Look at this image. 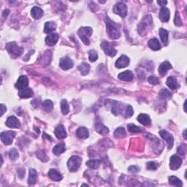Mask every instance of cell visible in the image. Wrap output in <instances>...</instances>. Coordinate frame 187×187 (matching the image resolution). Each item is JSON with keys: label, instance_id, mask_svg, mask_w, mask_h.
Masks as SVG:
<instances>
[{"label": "cell", "instance_id": "obj_1", "mask_svg": "<svg viewBox=\"0 0 187 187\" xmlns=\"http://www.w3.org/2000/svg\"><path fill=\"white\" fill-rule=\"evenodd\" d=\"M106 22V27H107V32H108V36L112 40H116L120 37V31H119V27L116 23L113 22L108 17H106L105 18Z\"/></svg>", "mask_w": 187, "mask_h": 187}, {"label": "cell", "instance_id": "obj_2", "mask_svg": "<svg viewBox=\"0 0 187 187\" xmlns=\"http://www.w3.org/2000/svg\"><path fill=\"white\" fill-rule=\"evenodd\" d=\"M92 28L91 27H82L78 31V35H79L80 38L83 41V43L85 45H88L90 44L89 37H91L92 34Z\"/></svg>", "mask_w": 187, "mask_h": 187}, {"label": "cell", "instance_id": "obj_3", "mask_svg": "<svg viewBox=\"0 0 187 187\" xmlns=\"http://www.w3.org/2000/svg\"><path fill=\"white\" fill-rule=\"evenodd\" d=\"M82 159L80 156H73L67 162V167L70 172H75L81 166Z\"/></svg>", "mask_w": 187, "mask_h": 187}, {"label": "cell", "instance_id": "obj_4", "mask_svg": "<svg viewBox=\"0 0 187 187\" xmlns=\"http://www.w3.org/2000/svg\"><path fill=\"white\" fill-rule=\"evenodd\" d=\"M153 23L152 18L151 15H147V16L144 17L141 21V22L140 23V24L138 25V32L140 35H141L142 36H143L146 32V28L148 26H150V25Z\"/></svg>", "mask_w": 187, "mask_h": 187}, {"label": "cell", "instance_id": "obj_5", "mask_svg": "<svg viewBox=\"0 0 187 187\" xmlns=\"http://www.w3.org/2000/svg\"><path fill=\"white\" fill-rule=\"evenodd\" d=\"M6 48L9 53L15 56H21L24 53V48L18 45L15 42H10V43L7 44Z\"/></svg>", "mask_w": 187, "mask_h": 187}, {"label": "cell", "instance_id": "obj_6", "mask_svg": "<svg viewBox=\"0 0 187 187\" xmlns=\"http://www.w3.org/2000/svg\"><path fill=\"white\" fill-rule=\"evenodd\" d=\"M114 45H115V43H114V42H108L107 41H104L101 44V47L108 56L113 57L117 53V51L113 47Z\"/></svg>", "mask_w": 187, "mask_h": 187}, {"label": "cell", "instance_id": "obj_7", "mask_svg": "<svg viewBox=\"0 0 187 187\" xmlns=\"http://www.w3.org/2000/svg\"><path fill=\"white\" fill-rule=\"evenodd\" d=\"M15 137V132L13 131L3 132L1 134V140L5 145H10Z\"/></svg>", "mask_w": 187, "mask_h": 187}, {"label": "cell", "instance_id": "obj_8", "mask_svg": "<svg viewBox=\"0 0 187 187\" xmlns=\"http://www.w3.org/2000/svg\"><path fill=\"white\" fill-rule=\"evenodd\" d=\"M113 12L121 17L124 18L127 15V7L123 2H118L113 8Z\"/></svg>", "mask_w": 187, "mask_h": 187}, {"label": "cell", "instance_id": "obj_9", "mask_svg": "<svg viewBox=\"0 0 187 187\" xmlns=\"http://www.w3.org/2000/svg\"><path fill=\"white\" fill-rule=\"evenodd\" d=\"M182 159L177 155H173L171 156L170 160V167L172 170H176L181 166Z\"/></svg>", "mask_w": 187, "mask_h": 187}, {"label": "cell", "instance_id": "obj_10", "mask_svg": "<svg viewBox=\"0 0 187 187\" xmlns=\"http://www.w3.org/2000/svg\"><path fill=\"white\" fill-rule=\"evenodd\" d=\"M159 135L165 141L167 142V145H168V148L170 149H171L173 146V142H174V139L172 135L170 134V133L167 132V131L165 130H162L159 132Z\"/></svg>", "mask_w": 187, "mask_h": 187}, {"label": "cell", "instance_id": "obj_11", "mask_svg": "<svg viewBox=\"0 0 187 187\" xmlns=\"http://www.w3.org/2000/svg\"><path fill=\"white\" fill-rule=\"evenodd\" d=\"M59 66L62 69H65V70H67V69H71L73 67V62H72V59H71L70 58H69V57H63V58H62L61 59H60Z\"/></svg>", "mask_w": 187, "mask_h": 187}, {"label": "cell", "instance_id": "obj_12", "mask_svg": "<svg viewBox=\"0 0 187 187\" xmlns=\"http://www.w3.org/2000/svg\"><path fill=\"white\" fill-rule=\"evenodd\" d=\"M129 64V58L126 56H122L119 57L115 62V67L117 68H124L127 67Z\"/></svg>", "mask_w": 187, "mask_h": 187}, {"label": "cell", "instance_id": "obj_13", "mask_svg": "<svg viewBox=\"0 0 187 187\" xmlns=\"http://www.w3.org/2000/svg\"><path fill=\"white\" fill-rule=\"evenodd\" d=\"M6 125L10 128H19L21 124L20 122L16 117L15 116H10L6 121Z\"/></svg>", "mask_w": 187, "mask_h": 187}, {"label": "cell", "instance_id": "obj_14", "mask_svg": "<svg viewBox=\"0 0 187 187\" xmlns=\"http://www.w3.org/2000/svg\"><path fill=\"white\" fill-rule=\"evenodd\" d=\"M28 85V81L26 76L21 75L19 77L18 80L17 81V83H15V87L18 89H23V88H26Z\"/></svg>", "mask_w": 187, "mask_h": 187}, {"label": "cell", "instance_id": "obj_15", "mask_svg": "<svg viewBox=\"0 0 187 187\" xmlns=\"http://www.w3.org/2000/svg\"><path fill=\"white\" fill-rule=\"evenodd\" d=\"M170 12L169 9H167L165 7H162L159 12V18L162 22H167L170 19Z\"/></svg>", "mask_w": 187, "mask_h": 187}, {"label": "cell", "instance_id": "obj_16", "mask_svg": "<svg viewBox=\"0 0 187 187\" xmlns=\"http://www.w3.org/2000/svg\"><path fill=\"white\" fill-rule=\"evenodd\" d=\"M55 135H56V138L58 139H64L67 137V132L65 129V126L63 125H58L56 126V129H55Z\"/></svg>", "mask_w": 187, "mask_h": 187}, {"label": "cell", "instance_id": "obj_17", "mask_svg": "<svg viewBox=\"0 0 187 187\" xmlns=\"http://www.w3.org/2000/svg\"><path fill=\"white\" fill-rule=\"evenodd\" d=\"M118 78L120 80L124 81H132L133 79V74L131 71L126 70L119 74L118 75Z\"/></svg>", "mask_w": 187, "mask_h": 187}, {"label": "cell", "instance_id": "obj_18", "mask_svg": "<svg viewBox=\"0 0 187 187\" xmlns=\"http://www.w3.org/2000/svg\"><path fill=\"white\" fill-rule=\"evenodd\" d=\"M58 38H59V36L58 34H51L46 37L45 42L48 45H54L55 44H56Z\"/></svg>", "mask_w": 187, "mask_h": 187}, {"label": "cell", "instance_id": "obj_19", "mask_svg": "<svg viewBox=\"0 0 187 187\" xmlns=\"http://www.w3.org/2000/svg\"><path fill=\"white\" fill-rule=\"evenodd\" d=\"M167 85L171 89H176V88H179V84L178 83L177 80H176L175 78L172 77V76H170L167 80Z\"/></svg>", "mask_w": 187, "mask_h": 187}, {"label": "cell", "instance_id": "obj_20", "mask_svg": "<svg viewBox=\"0 0 187 187\" xmlns=\"http://www.w3.org/2000/svg\"><path fill=\"white\" fill-rule=\"evenodd\" d=\"M48 176L51 180L55 181H59L62 179V175L58 171L54 169H51L48 172Z\"/></svg>", "mask_w": 187, "mask_h": 187}, {"label": "cell", "instance_id": "obj_21", "mask_svg": "<svg viewBox=\"0 0 187 187\" xmlns=\"http://www.w3.org/2000/svg\"><path fill=\"white\" fill-rule=\"evenodd\" d=\"M172 68V65H170V62H165L161 64V65L159 67V72L160 75H165L167 72V71L170 70Z\"/></svg>", "mask_w": 187, "mask_h": 187}, {"label": "cell", "instance_id": "obj_22", "mask_svg": "<svg viewBox=\"0 0 187 187\" xmlns=\"http://www.w3.org/2000/svg\"><path fill=\"white\" fill-rule=\"evenodd\" d=\"M138 121L140 124H142V125L145 126H148L151 124V119L149 115H147V114L142 113L139 115L138 117Z\"/></svg>", "mask_w": 187, "mask_h": 187}, {"label": "cell", "instance_id": "obj_23", "mask_svg": "<svg viewBox=\"0 0 187 187\" xmlns=\"http://www.w3.org/2000/svg\"><path fill=\"white\" fill-rule=\"evenodd\" d=\"M76 135L80 139H86L89 136V133H88V129L85 127H80L78 128L77 132H76Z\"/></svg>", "mask_w": 187, "mask_h": 187}, {"label": "cell", "instance_id": "obj_24", "mask_svg": "<svg viewBox=\"0 0 187 187\" xmlns=\"http://www.w3.org/2000/svg\"><path fill=\"white\" fill-rule=\"evenodd\" d=\"M32 16L35 19H39L43 15V11L42 10L38 7H34L31 10Z\"/></svg>", "mask_w": 187, "mask_h": 187}, {"label": "cell", "instance_id": "obj_25", "mask_svg": "<svg viewBox=\"0 0 187 187\" xmlns=\"http://www.w3.org/2000/svg\"><path fill=\"white\" fill-rule=\"evenodd\" d=\"M33 92L31 88H24L23 89L19 91V96L21 98H29L33 96Z\"/></svg>", "mask_w": 187, "mask_h": 187}, {"label": "cell", "instance_id": "obj_26", "mask_svg": "<svg viewBox=\"0 0 187 187\" xmlns=\"http://www.w3.org/2000/svg\"><path fill=\"white\" fill-rule=\"evenodd\" d=\"M159 36L164 45H167L168 43V32L165 28H161L159 29Z\"/></svg>", "mask_w": 187, "mask_h": 187}, {"label": "cell", "instance_id": "obj_27", "mask_svg": "<svg viewBox=\"0 0 187 187\" xmlns=\"http://www.w3.org/2000/svg\"><path fill=\"white\" fill-rule=\"evenodd\" d=\"M65 151V143H59L57 144L56 145H55L54 148L53 149V154L57 155L62 154V153H64Z\"/></svg>", "mask_w": 187, "mask_h": 187}, {"label": "cell", "instance_id": "obj_28", "mask_svg": "<svg viewBox=\"0 0 187 187\" xmlns=\"http://www.w3.org/2000/svg\"><path fill=\"white\" fill-rule=\"evenodd\" d=\"M149 45L151 49L154 51H158L161 48V45H160L159 42L158 41L157 39L153 38L151 39L149 42Z\"/></svg>", "mask_w": 187, "mask_h": 187}, {"label": "cell", "instance_id": "obj_29", "mask_svg": "<svg viewBox=\"0 0 187 187\" xmlns=\"http://www.w3.org/2000/svg\"><path fill=\"white\" fill-rule=\"evenodd\" d=\"M169 180V183H170V185H172V186H182L183 183L182 181H181L179 179H178L177 177H175V176H170V177L168 178Z\"/></svg>", "mask_w": 187, "mask_h": 187}, {"label": "cell", "instance_id": "obj_30", "mask_svg": "<svg viewBox=\"0 0 187 187\" xmlns=\"http://www.w3.org/2000/svg\"><path fill=\"white\" fill-rule=\"evenodd\" d=\"M56 28V25L54 22L52 21H49V22H46L45 24V28H44V32L45 33H51L54 31Z\"/></svg>", "mask_w": 187, "mask_h": 187}, {"label": "cell", "instance_id": "obj_31", "mask_svg": "<svg viewBox=\"0 0 187 187\" xmlns=\"http://www.w3.org/2000/svg\"><path fill=\"white\" fill-rule=\"evenodd\" d=\"M37 180V172L34 169L29 170V175H28V184L33 185L36 183Z\"/></svg>", "mask_w": 187, "mask_h": 187}, {"label": "cell", "instance_id": "obj_32", "mask_svg": "<svg viewBox=\"0 0 187 187\" xmlns=\"http://www.w3.org/2000/svg\"><path fill=\"white\" fill-rule=\"evenodd\" d=\"M96 130L97 131L98 133L103 135L108 134V132H109L108 127H106L105 126L103 125L102 123H97V124H96Z\"/></svg>", "mask_w": 187, "mask_h": 187}, {"label": "cell", "instance_id": "obj_33", "mask_svg": "<svg viewBox=\"0 0 187 187\" xmlns=\"http://www.w3.org/2000/svg\"><path fill=\"white\" fill-rule=\"evenodd\" d=\"M78 69L80 70L81 73L83 75H86L90 71V65L87 63H82L81 65L78 67Z\"/></svg>", "mask_w": 187, "mask_h": 187}, {"label": "cell", "instance_id": "obj_34", "mask_svg": "<svg viewBox=\"0 0 187 187\" xmlns=\"http://www.w3.org/2000/svg\"><path fill=\"white\" fill-rule=\"evenodd\" d=\"M100 162H101L99 160H89V161L86 162V165L88 167H90V168L96 170V169H97L99 167Z\"/></svg>", "mask_w": 187, "mask_h": 187}, {"label": "cell", "instance_id": "obj_35", "mask_svg": "<svg viewBox=\"0 0 187 187\" xmlns=\"http://www.w3.org/2000/svg\"><path fill=\"white\" fill-rule=\"evenodd\" d=\"M114 135H115V137L116 138H124V137L126 136L125 129H124L123 127H119L118 129H115V132H114Z\"/></svg>", "mask_w": 187, "mask_h": 187}, {"label": "cell", "instance_id": "obj_36", "mask_svg": "<svg viewBox=\"0 0 187 187\" xmlns=\"http://www.w3.org/2000/svg\"><path fill=\"white\" fill-rule=\"evenodd\" d=\"M61 109H62V113L65 114V115H66V114H67L69 113V105H68V103H67L66 99H62V100Z\"/></svg>", "mask_w": 187, "mask_h": 187}, {"label": "cell", "instance_id": "obj_37", "mask_svg": "<svg viewBox=\"0 0 187 187\" xmlns=\"http://www.w3.org/2000/svg\"><path fill=\"white\" fill-rule=\"evenodd\" d=\"M127 128H128V130H129V132H130L132 133L142 132L141 128L138 127V126L135 125V124H128Z\"/></svg>", "mask_w": 187, "mask_h": 187}, {"label": "cell", "instance_id": "obj_38", "mask_svg": "<svg viewBox=\"0 0 187 187\" xmlns=\"http://www.w3.org/2000/svg\"><path fill=\"white\" fill-rule=\"evenodd\" d=\"M44 110L47 112L51 111V110L53 108V103L51 100H45L42 104Z\"/></svg>", "mask_w": 187, "mask_h": 187}, {"label": "cell", "instance_id": "obj_39", "mask_svg": "<svg viewBox=\"0 0 187 187\" xmlns=\"http://www.w3.org/2000/svg\"><path fill=\"white\" fill-rule=\"evenodd\" d=\"M159 97L163 99H169V98L172 97V94H171L168 90L162 89L159 92Z\"/></svg>", "mask_w": 187, "mask_h": 187}, {"label": "cell", "instance_id": "obj_40", "mask_svg": "<svg viewBox=\"0 0 187 187\" xmlns=\"http://www.w3.org/2000/svg\"><path fill=\"white\" fill-rule=\"evenodd\" d=\"M88 57H89V60L92 62H96L98 58V54L94 50H92L88 52Z\"/></svg>", "mask_w": 187, "mask_h": 187}, {"label": "cell", "instance_id": "obj_41", "mask_svg": "<svg viewBox=\"0 0 187 187\" xmlns=\"http://www.w3.org/2000/svg\"><path fill=\"white\" fill-rule=\"evenodd\" d=\"M186 151H187V148L186 145H185V144L181 145L179 147V149H178V153H179V155H181V156H184L185 155H186Z\"/></svg>", "mask_w": 187, "mask_h": 187}, {"label": "cell", "instance_id": "obj_42", "mask_svg": "<svg viewBox=\"0 0 187 187\" xmlns=\"http://www.w3.org/2000/svg\"><path fill=\"white\" fill-rule=\"evenodd\" d=\"M18 153L16 149H11V150L10 151V152H9V156H10V159L12 160H15L18 157Z\"/></svg>", "mask_w": 187, "mask_h": 187}, {"label": "cell", "instance_id": "obj_43", "mask_svg": "<svg viewBox=\"0 0 187 187\" xmlns=\"http://www.w3.org/2000/svg\"><path fill=\"white\" fill-rule=\"evenodd\" d=\"M159 167V165L154 162H149L147 163V168L150 170H156Z\"/></svg>", "mask_w": 187, "mask_h": 187}, {"label": "cell", "instance_id": "obj_44", "mask_svg": "<svg viewBox=\"0 0 187 187\" xmlns=\"http://www.w3.org/2000/svg\"><path fill=\"white\" fill-rule=\"evenodd\" d=\"M37 157H38L40 159L42 160V161L45 162L48 160V157H47V156H46L45 152L43 150L39 151L38 152H37Z\"/></svg>", "mask_w": 187, "mask_h": 187}, {"label": "cell", "instance_id": "obj_45", "mask_svg": "<svg viewBox=\"0 0 187 187\" xmlns=\"http://www.w3.org/2000/svg\"><path fill=\"white\" fill-rule=\"evenodd\" d=\"M133 114H134V110H133L132 107L131 105H128L126 110L125 117L126 118H130Z\"/></svg>", "mask_w": 187, "mask_h": 187}, {"label": "cell", "instance_id": "obj_46", "mask_svg": "<svg viewBox=\"0 0 187 187\" xmlns=\"http://www.w3.org/2000/svg\"><path fill=\"white\" fill-rule=\"evenodd\" d=\"M174 22H175V24L176 26H181L182 25V21H181V17H180L179 15V12H176L175 15V18H174Z\"/></svg>", "mask_w": 187, "mask_h": 187}, {"label": "cell", "instance_id": "obj_47", "mask_svg": "<svg viewBox=\"0 0 187 187\" xmlns=\"http://www.w3.org/2000/svg\"><path fill=\"white\" fill-rule=\"evenodd\" d=\"M149 82L150 84L156 85L159 83V78L155 77V76H150V77L149 78Z\"/></svg>", "mask_w": 187, "mask_h": 187}, {"label": "cell", "instance_id": "obj_48", "mask_svg": "<svg viewBox=\"0 0 187 187\" xmlns=\"http://www.w3.org/2000/svg\"><path fill=\"white\" fill-rule=\"evenodd\" d=\"M129 171L131 172H138L140 171V168L136 165H132V166H130L129 167Z\"/></svg>", "mask_w": 187, "mask_h": 187}, {"label": "cell", "instance_id": "obj_49", "mask_svg": "<svg viewBox=\"0 0 187 187\" xmlns=\"http://www.w3.org/2000/svg\"><path fill=\"white\" fill-rule=\"evenodd\" d=\"M0 108H1V116H2L3 114H4L7 110L6 106H5L3 104L0 105Z\"/></svg>", "mask_w": 187, "mask_h": 187}, {"label": "cell", "instance_id": "obj_50", "mask_svg": "<svg viewBox=\"0 0 187 187\" xmlns=\"http://www.w3.org/2000/svg\"><path fill=\"white\" fill-rule=\"evenodd\" d=\"M24 174H25L24 169H20V170H18V175H19V177H20L21 179H22V178L24 177Z\"/></svg>", "mask_w": 187, "mask_h": 187}, {"label": "cell", "instance_id": "obj_51", "mask_svg": "<svg viewBox=\"0 0 187 187\" xmlns=\"http://www.w3.org/2000/svg\"><path fill=\"white\" fill-rule=\"evenodd\" d=\"M157 2H158V4L160 5V6L165 7V5H167V1H158Z\"/></svg>", "mask_w": 187, "mask_h": 187}, {"label": "cell", "instance_id": "obj_52", "mask_svg": "<svg viewBox=\"0 0 187 187\" xmlns=\"http://www.w3.org/2000/svg\"><path fill=\"white\" fill-rule=\"evenodd\" d=\"M9 12H10V10H8V9H7V10H5L4 12H3V13H2V15L4 17H7L8 15V14H9Z\"/></svg>", "mask_w": 187, "mask_h": 187}, {"label": "cell", "instance_id": "obj_53", "mask_svg": "<svg viewBox=\"0 0 187 187\" xmlns=\"http://www.w3.org/2000/svg\"><path fill=\"white\" fill-rule=\"evenodd\" d=\"M186 130H185L184 132H183V137H184V139H186Z\"/></svg>", "mask_w": 187, "mask_h": 187}, {"label": "cell", "instance_id": "obj_54", "mask_svg": "<svg viewBox=\"0 0 187 187\" xmlns=\"http://www.w3.org/2000/svg\"><path fill=\"white\" fill-rule=\"evenodd\" d=\"M82 186H88V184H83V185H82Z\"/></svg>", "mask_w": 187, "mask_h": 187}]
</instances>
